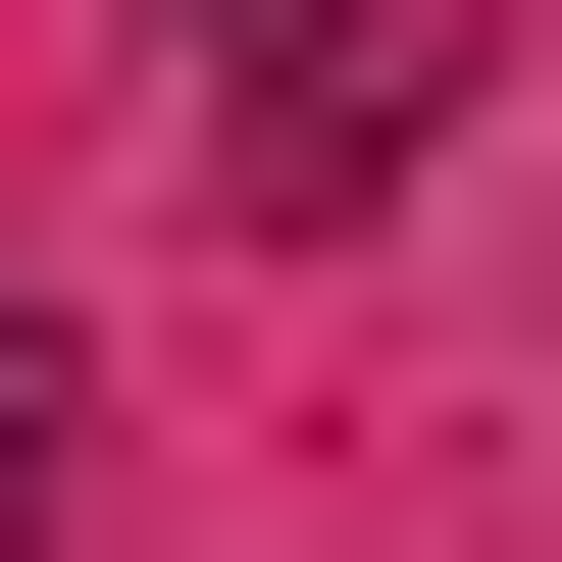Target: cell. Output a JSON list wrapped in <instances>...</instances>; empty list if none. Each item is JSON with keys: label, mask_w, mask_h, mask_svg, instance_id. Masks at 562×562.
Segmentation results:
<instances>
[{"label": "cell", "mask_w": 562, "mask_h": 562, "mask_svg": "<svg viewBox=\"0 0 562 562\" xmlns=\"http://www.w3.org/2000/svg\"><path fill=\"white\" fill-rule=\"evenodd\" d=\"M205 154H256V205H409V154H460V0H256Z\"/></svg>", "instance_id": "cell-1"}, {"label": "cell", "mask_w": 562, "mask_h": 562, "mask_svg": "<svg viewBox=\"0 0 562 562\" xmlns=\"http://www.w3.org/2000/svg\"><path fill=\"white\" fill-rule=\"evenodd\" d=\"M52 512H103V358H52V307H0V562H52Z\"/></svg>", "instance_id": "cell-2"}, {"label": "cell", "mask_w": 562, "mask_h": 562, "mask_svg": "<svg viewBox=\"0 0 562 562\" xmlns=\"http://www.w3.org/2000/svg\"><path fill=\"white\" fill-rule=\"evenodd\" d=\"M154 52H256V0H154Z\"/></svg>", "instance_id": "cell-3"}]
</instances>
